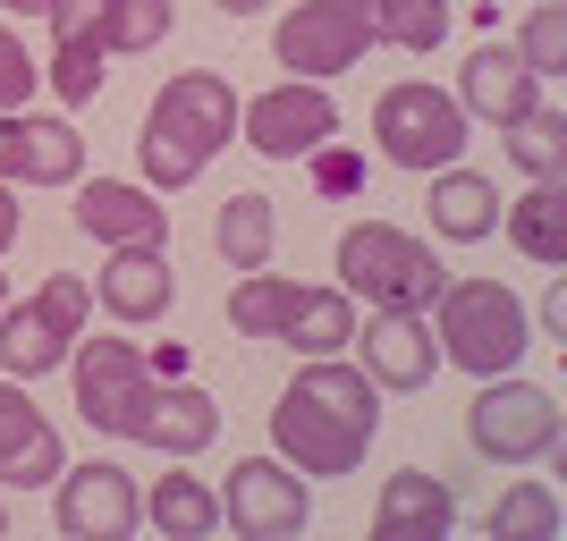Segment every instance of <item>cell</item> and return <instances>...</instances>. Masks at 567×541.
I'll return each mask as SVG.
<instances>
[{"mask_svg": "<svg viewBox=\"0 0 567 541\" xmlns=\"http://www.w3.org/2000/svg\"><path fill=\"white\" fill-rule=\"evenodd\" d=\"M381 424V389L364 381V364H339V355H306V373L280 389L271 406V448H280L297 474H355Z\"/></svg>", "mask_w": 567, "mask_h": 541, "instance_id": "1", "label": "cell"}, {"mask_svg": "<svg viewBox=\"0 0 567 541\" xmlns=\"http://www.w3.org/2000/svg\"><path fill=\"white\" fill-rule=\"evenodd\" d=\"M229 136H237V94H229V76H213V69L169 76L162 94H153V111H144V136H136L144 187H153V195L195 187V169L213 162Z\"/></svg>", "mask_w": 567, "mask_h": 541, "instance_id": "2", "label": "cell"}, {"mask_svg": "<svg viewBox=\"0 0 567 541\" xmlns=\"http://www.w3.org/2000/svg\"><path fill=\"white\" fill-rule=\"evenodd\" d=\"M432 347L450 355L457 373L492 381V373H517V355L534 347V322H525V305L499 280H441V296H432Z\"/></svg>", "mask_w": 567, "mask_h": 541, "instance_id": "3", "label": "cell"}, {"mask_svg": "<svg viewBox=\"0 0 567 541\" xmlns=\"http://www.w3.org/2000/svg\"><path fill=\"white\" fill-rule=\"evenodd\" d=\"M339 280H348V296H364V305L424 313L450 271H441V254H432L424 237L390 229V220H355V229L339 237Z\"/></svg>", "mask_w": 567, "mask_h": 541, "instance_id": "4", "label": "cell"}, {"mask_svg": "<svg viewBox=\"0 0 567 541\" xmlns=\"http://www.w3.org/2000/svg\"><path fill=\"white\" fill-rule=\"evenodd\" d=\"M559 389H534L517 373H492L483 381V398L466 406V440L474 457H492V466H543L559 457Z\"/></svg>", "mask_w": 567, "mask_h": 541, "instance_id": "5", "label": "cell"}, {"mask_svg": "<svg viewBox=\"0 0 567 541\" xmlns=\"http://www.w3.org/2000/svg\"><path fill=\"white\" fill-rule=\"evenodd\" d=\"M373 144L399 169H450L466 153V111L441 85H390L373 102Z\"/></svg>", "mask_w": 567, "mask_h": 541, "instance_id": "6", "label": "cell"}, {"mask_svg": "<svg viewBox=\"0 0 567 541\" xmlns=\"http://www.w3.org/2000/svg\"><path fill=\"white\" fill-rule=\"evenodd\" d=\"M271 51H280V69L322 85V76L355 69L373 51V18H364V0H297L280 18V34H271Z\"/></svg>", "mask_w": 567, "mask_h": 541, "instance_id": "7", "label": "cell"}, {"mask_svg": "<svg viewBox=\"0 0 567 541\" xmlns=\"http://www.w3.org/2000/svg\"><path fill=\"white\" fill-rule=\"evenodd\" d=\"M237 127H246V144H255L262 162H306L313 144H331L339 136V111L322 85H271V94H255L246 111H237Z\"/></svg>", "mask_w": 567, "mask_h": 541, "instance_id": "8", "label": "cell"}, {"mask_svg": "<svg viewBox=\"0 0 567 541\" xmlns=\"http://www.w3.org/2000/svg\"><path fill=\"white\" fill-rule=\"evenodd\" d=\"M118 440H144V448H162V457H204L220 440V406H213V389H187V381L153 373L136 389V406H127Z\"/></svg>", "mask_w": 567, "mask_h": 541, "instance_id": "9", "label": "cell"}, {"mask_svg": "<svg viewBox=\"0 0 567 541\" xmlns=\"http://www.w3.org/2000/svg\"><path fill=\"white\" fill-rule=\"evenodd\" d=\"M220 517H229L246 541H288V533H306V517H313L306 474H280V466H262V457H246V466L229 474V491H220Z\"/></svg>", "mask_w": 567, "mask_h": 541, "instance_id": "10", "label": "cell"}, {"mask_svg": "<svg viewBox=\"0 0 567 541\" xmlns=\"http://www.w3.org/2000/svg\"><path fill=\"white\" fill-rule=\"evenodd\" d=\"M348 347L364 355V381H373V389H424V381L441 373L432 322L424 313H399V305H373V322H355Z\"/></svg>", "mask_w": 567, "mask_h": 541, "instance_id": "11", "label": "cell"}, {"mask_svg": "<svg viewBox=\"0 0 567 541\" xmlns=\"http://www.w3.org/2000/svg\"><path fill=\"white\" fill-rule=\"evenodd\" d=\"M144 517L136 482L118 466H60V533L76 541H127Z\"/></svg>", "mask_w": 567, "mask_h": 541, "instance_id": "12", "label": "cell"}, {"mask_svg": "<svg viewBox=\"0 0 567 541\" xmlns=\"http://www.w3.org/2000/svg\"><path fill=\"white\" fill-rule=\"evenodd\" d=\"M153 381V364H144V347H127V339H85L76 347V406H85V424L94 431H127V406H136V389Z\"/></svg>", "mask_w": 567, "mask_h": 541, "instance_id": "13", "label": "cell"}, {"mask_svg": "<svg viewBox=\"0 0 567 541\" xmlns=\"http://www.w3.org/2000/svg\"><path fill=\"white\" fill-rule=\"evenodd\" d=\"M76 229H94L102 246H169V212L153 204V187L127 178H76Z\"/></svg>", "mask_w": 567, "mask_h": 541, "instance_id": "14", "label": "cell"}, {"mask_svg": "<svg viewBox=\"0 0 567 541\" xmlns=\"http://www.w3.org/2000/svg\"><path fill=\"white\" fill-rule=\"evenodd\" d=\"M169 296H178V280H169V262L153 254V246H111V262H102V280H94V305L111 313L118 330L162 322Z\"/></svg>", "mask_w": 567, "mask_h": 541, "instance_id": "15", "label": "cell"}, {"mask_svg": "<svg viewBox=\"0 0 567 541\" xmlns=\"http://www.w3.org/2000/svg\"><path fill=\"white\" fill-rule=\"evenodd\" d=\"M60 466H69V457H60V431L43 424V406L0 381V482L43 491V482H60Z\"/></svg>", "mask_w": 567, "mask_h": 541, "instance_id": "16", "label": "cell"}, {"mask_svg": "<svg viewBox=\"0 0 567 541\" xmlns=\"http://www.w3.org/2000/svg\"><path fill=\"white\" fill-rule=\"evenodd\" d=\"M373 533L381 541H441L457 533V491L441 482V474H390L381 482V508H373Z\"/></svg>", "mask_w": 567, "mask_h": 541, "instance_id": "17", "label": "cell"}, {"mask_svg": "<svg viewBox=\"0 0 567 541\" xmlns=\"http://www.w3.org/2000/svg\"><path fill=\"white\" fill-rule=\"evenodd\" d=\"M51 34H60V51H51V85H60V102H94L102 94V0H51L43 9Z\"/></svg>", "mask_w": 567, "mask_h": 541, "instance_id": "18", "label": "cell"}, {"mask_svg": "<svg viewBox=\"0 0 567 541\" xmlns=\"http://www.w3.org/2000/svg\"><path fill=\"white\" fill-rule=\"evenodd\" d=\"M457 111L492 118V127H517L525 111H534V69H525L508 43H474L466 51V102Z\"/></svg>", "mask_w": 567, "mask_h": 541, "instance_id": "19", "label": "cell"}, {"mask_svg": "<svg viewBox=\"0 0 567 541\" xmlns=\"http://www.w3.org/2000/svg\"><path fill=\"white\" fill-rule=\"evenodd\" d=\"M76 347V330L69 322H51V305L43 296H25V305H0V364L18 381H34V373H60V355Z\"/></svg>", "mask_w": 567, "mask_h": 541, "instance_id": "20", "label": "cell"}, {"mask_svg": "<svg viewBox=\"0 0 567 541\" xmlns=\"http://www.w3.org/2000/svg\"><path fill=\"white\" fill-rule=\"evenodd\" d=\"M424 212H432V229H441V237H466V246H474V237H492V229H499V195L483 187L474 169L450 162V169H432Z\"/></svg>", "mask_w": 567, "mask_h": 541, "instance_id": "21", "label": "cell"}, {"mask_svg": "<svg viewBox=\"0 0 567 541\" xmlns=\"http://www.w3.org/2000/svg\"><path fill=\"white\" fill-rule=\"evenodd\" d=\"M18 178L25 187H76L85 178V136L69 118H18Z\"/></svg>", "mask_w": 567, "mask_h": 541, "instance_id": "22", "label": "cell"}, {"mask_svg": "<svg viewBox=\"0 0 567 541\" xmlns=\"http://www.w3.org/2000/svg\"><path fill=\"white\" fill-rule=\"evenodd\" d=\"M348 339H355V305L348 296H339V288H297V305H288V322H280V347L348 355Z\"/></svg>", "mask_w": 567, "mask_h": 541, "instance_id": "23", "label": "cell"}, {"mask_svg": "<svg viewBox=\"0 0 567 541\" xmlns=\"http://www.w3.org/2000/svg\"><path fill=\"white\" fill-rule=\"evenodd\" d=\"M508 237H517V254L543 262V271L567 262V195H559V178H534V195L508 212Z\"/></svg>", "mask_w": 567, "mask_h": 541, "instance_id": "24", "label": "cell"}, {"mask_svg": "<svg viewBox=\"0 0 567 541\" xmlns=\"http://www.w3.org/2000/svg\"><path fill=\"white\" fill-rule=\"evenodd\" d=\"M144 517L162 524L169 541H204V533L220 524V499L204 491L195 474H162V482H153V499H144Z\"/></svg>", "mask_w": 567, "mask_h": 541, "instance_id": "25", "label": "cell"}, {"mask_svg": "<svg viewBox=\"0 0 567 541\" xmlns=\"http://www.w3.org/2000/svg\"><path fill=\"white\" fill-rule=\"evenodd\" d=\"M364 18H373V43H399V51L450 43V0H364Z\"/></svg>", "mask_w": 567, "mask_h": 541, "instance_id": "26", "label": "cell"}, {"mask_svg": "<svg viewBox=\"0 0 567 541\" xmlns=\"http://www.w3.org/2000/svg\"><path fill=\"white\" fill-rule=\"evenodd\" d=\"M271 204H262V195H229V204H220V229H213V246H220V262H229V271H262V262H271Z\"/></svg>", "mask_w": 567, "mask_h": 541, "instance_id": "27", "label": "cell"}, {"mask_svg": "<svg viewBox=\"0 0 567 541\" xmlns=\"http://www.w3.org/2000/svg\"><path fill=\"white\" fill-rule=\"evenodd\" d=\"M288 305H297V280H280L271 262H262V271H246V280L229 288V322L246 330V339H280Z\"/></svg>", "mask_w": 567, "mask_h": 541, "instance_id": "28", "label": "cell"}, {"mask_svg": "<svg viewBox=\"0 0 567 541\" xmlns=\"http://www.w3.org/2000/svg\"><path fill=\"white\" fill-rule=\"evenodd\" d=\"M508 162H517L525 178H559V162H567V118H559V102H534V111L508 127Z\"/></svg>", "mask_w": 567, "mask_h": 541, "instance_id": "29", "label": "cell"}, {"mask_svg": "<svg viewBox=\"0 0 567 541\" xmlns=\"http://www.w3.org/2000/svg\"><path fill=\"white\" fill-rule=\"evenodd\" d=\"M492 533L499 541H550L559 533V491H550V482H517V491L492 508Z\"/></svg>", "mask_w": 567, "mask_h": 541, "instance_id": "30", "label": "cell"}, {"mask_svg": "<svg viewBox=\"0 0 567 541\" xmlns=\"http://www.w3.org/2000/svg\"><path fill=\"white\" fill-rule=\"evenodd\" d=\"M169 34V0H102V51H153Z\"/></svg>", "mask_w": 567, "mask_h": 541, "instance_id": "31", "label": "cell"}, {"mask_svg": "<svg viewBox=\"0 0 567 541\" xmlns=\"http://www.w3.org/2000/svg\"><path fill=\"white\" fill-rule=\"evenodd\" d=\"M517 60H525L534 76H559V69H567V9H559V0H543V9L525 18V34H517Z\"/></svg>", "mask_w": 567, "mask_h": 541, "instance_id": "32", "label": "cell"}, {"mask_svg": "<svg viewBox=\"0 0 567 541\" xmlns=\"http://www.w3.org/2000/svg\"><path fill=\"white\" fill-rule=\"evenodd\" d=\"M306 162H313V187H322V204L364 187V153H348V144H313Z\"/></svg>", "mask_w": 567, "mask_h": 541, "instance_id": "33", "label": "cell"}, {"mask_svg": "<svg viewBox=\"0 0 567 541\" xmlns=\"http://www.w3.org/2000/svg\"><path fill=\"white\" fill-rule=\"evenodd\" d=\"M25 94H34V60H25V43L0 25V111H18Z\"/></svg>", "mask_w": 567, "mask_h": 541, "instance_id": "34", "label": "cell"}, {"mask_svg": "<svg viewBox=\"0 0 567 541\" xmlns=\"http://www.w3.org/2000/svg\"><path fill=\"white\" fill-rule=\"evenodd\" d=\"M144 364H153L162 381H178V373H187V347H144Z\"/></svg>", "mask_w": 567, "mask_h": 541, "instance_id": "35", "label": "cell"}, {"mask_svg": "<svg viewBox=\"0 0 567 541\" xmlns=\"http://www.w3.org/2000/svg\"><path fill=\"white\" fill-rule=\"evenodd\" d=\"M0 178H18V118L0 111Z\"/></svg>", "mask_w": 567, "mask_h": 541, "instance_id": "36", "label": "cell"}, {"mask_svg": "<svg viewBox=\"0 0 567 541\" xmlns=\"http://www.w3.org/2000/svg\"><path fill=\"white\" fill-rule=\"evenodd\" d=\"M9 237H18V204H9V178H0V254H9Z\"/></svg>", "mask_w": 567, "mask_h": 541, "instance_id": "37", "label": "cell"}, {"mask_svg": "<svg viewBox=\"0 0 567 541\" xmlns=\"http://www.w3.org/2000/svg\"><path fill=\"white\" fill-rule=\"evenodd\" d=\"M213 9H229V18H262L271 0H213Z\"/></svg>", "mask_w": 567, "mask_h": 541, "instance_id": "38", "label": "cell"}, {"mask_svg": "<svg viewBox=\"0 0 567 541\" xmlns=\"http://www.w3.org/2000/svg\"><path fill=\"white\" fill-rule=\"evenodd\" d=\"M9 9H25V18H34V9H51V0H9Z\"/></svg>", "mask_w": 567, "mask_h": 541, "instance_id": "39", "label": "cell"}, {"mask_svg": "<svg viewBox=\"0 0 567 541\" xmlns=\"http://www.w3.org/2000/svg\"><path fill=\"white\" fill-rule=\"evenodd\" d=\"M0 533H9V508H0Z\"/></svg>", "mask_w": 567, "mask_h": 541, "instance_id": "40", "label": "cell"}, {"mask_svg": "<svg viewBox=\"0 0 567 541\" xmlns=\"http://www.w3.org/2000/svg\"><path fill=\"white\" fill-rule=\"evenodd\" d=\"M0 305H9V280H0Z\"/></svg>", "mask_w": 567, "mask_h": 541, "instance_id": "41", "label": "cell"}]
</instances>
